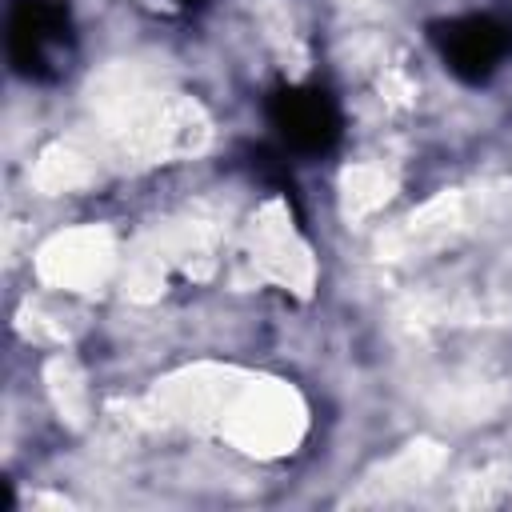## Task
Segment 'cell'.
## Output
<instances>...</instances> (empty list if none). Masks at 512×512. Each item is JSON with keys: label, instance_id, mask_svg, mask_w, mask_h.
<instances>
[{"label": "cell", "instance_id": "1", "mask_svg": "<svg viewBox=\"0 0 512 512\" xmlns=\"http://www.w3.org/2000/svg\"><path fill=\"white\" fill-rule=\"evenodd\" d=\"M72 56V20L60 0H12L8 60L24 80H56Z\"/></svg>", "mask_w": 512, "mask_h": 512}, {"label": "cell", "instance_id": "2", "mask_svg": "<svg viewBox=\"0 0 512 512\" xmlns=\"http://www.w3.org/2000/svg\"><path fill=\"white\" fill-rule=\"evenodd\" d=\"M428 36H432L444 68L464 84H484L512 56V24L500 16H488V12L432 24Z\"/></svg>", "mask_w": 512, "mask_h": 512}, {"label": "cell", "instance_id": "3", "mask_svg": "<svg viewBox=\"0 0 512 512\" xmlns=\"http://www.w3.org/2000/svg\"><path fill=\"white\" fill-rule=\"evenodd\" d=\"M268 120L284 148L300 156H324L336 148L344 120L336 100L320 84H280L268 96Z\"/></svg>", "mask_w": 512, "mask_h": 512}, {"label": "cell", "instance_id": "4", "mask_svg": "<svg viewBox=\"0 0 512 512\" xmlns=\"http://www.w3.org/2000/svg\"><path fill=\"white\" fill-rule=\"evenodd\" d=\"M176 4H184V8H200L204 0H176Z\"/></svg>", "mask_w": 512, "mask_h": 512}]
</instances>
